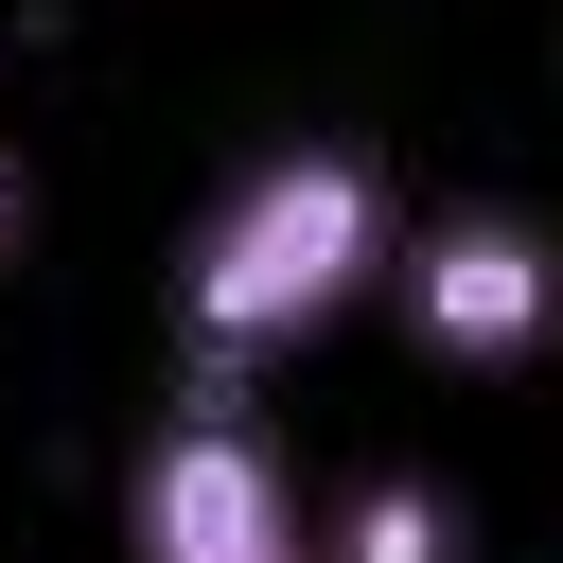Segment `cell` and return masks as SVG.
I'll return each instance as SVG.
<instances>
[{
    "label": "cell",
    "instance_id": "6da1fadb",
    "mask_svg": "<svg viewBox=\"0 0 563 563\" xmlns=\"http://www.w3.org/2000/svg\"><path fill=\"white\" fill-rule=\"evenodd\" d=\"M387 229H405V211H387V176H369L352 141H282V158H246V176L211 194L194 264H176V334H194V369L229 387V369L334 334V317L387 282Z\"/></svg>",
    "mask_w": 563,
    "mask_h": 563
},
{
    "label": "cell",
    "instance_id": "3957f363",
    "mask_svg": "<svg viewBox=\"0 0 563 563\" xmlns=\"http://www.w3.org/2000/svg\"><path fill=\"white\" fill-rule=\"evenodd\" d=\"M387 282H405V334H422L440 369H510V352L563 334V246H545L528 211H493V194L387 229Z\"/></svg>",
    "mask_w": 563,
    "mask_h": 563
},
{
    "label": "cell",
    "instance_id": "277c9868",
    "mask_svg": "<svg viewBox=\"0 0 563 563\" xmlns=\"http://www.w3.org/2000/svg\"><path fill=\"white\" fill-rule=\"evenodd\" d=\"M317 563H457V510L422 493V475H369L352 510H334V545Z\"/></svg>",
    "mask_w": 563,
    "mask_h": 563
},
{
    "label": "cell",
    "instance_id": "5b68a950",
    "mask_svg": "<svg viewBox=\"0 0 563 563\" xmlns=\"http://www.w3.org/2000/svg\"><path fill=\"white\" fill-rule=\"evenodd\" d=\"M0 246H18V158H0Z\"/></svg>",
    "mask_w": 563,
    "mask_h": 563
},
{
    "label": "cell",
    "instance_id": "7a4b0ae2",
    "mask_svg": "<svg viewBox=\"0 0 563 563\" xmlns=\"http://www.w3.org/2000/svg\"><path fill=\"white\" fill-rule=\"evenodd\" d=\"M123 545H141V563H317L299 475H282V440H264L229 387H194V405L141 440V475H123Z\"/></svg>",
    "mask_w": 563,
    "mask_h": 563
}]
</instances>
